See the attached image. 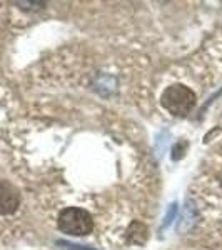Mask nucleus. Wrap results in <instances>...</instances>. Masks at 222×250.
Segmentation results:
<instances>
[{
  "mask_svg": "<svg viewBox=\"0 0 222 250\" xmlns=\"http://www.w3.org/2000/svg\"><path fill=\"white\" fill-rule=\"evenodd\" d=\"M59 229L67 235L72 237H84L94 230V220L92 215L84 208L79 207H67L59 213L57 220Z\"/></svg>",
  "mask_w": 222,
  "mask_h": 250,
  "instance_id": "nucleus-1",
  "label": "nucleus"
},
{
  "mask_svg": "<svg viewBox=\"0 0 222 250\" xmlns=\"http://www.w3.org/2000/svg\"><path fill=\"white\" fill-rule=\"evenodd\" d=\"M197 97L189 87L176 83L164 90L162 97H160V104L165 110H169L176 117H184L192 110L196 105Z\"/></svg>",
  "mask_w": 222,
  "mask_h": 250,
  "instance_id": "nucleus-2",
  "label": "nucleus"
},
{
  "mask_svg": "<svg viewBox=\"0 0 222 250\" xmlns=\"http://www.w3.org/2000/svg\"><path fill=\"white\" fill-rule=\"evenodd\" d=\"M20 205V192L14 184L0 180V215H12Z\"/></svg>",
  "mask_w": 222,
  "mask_h": 250,
  "instance_id": "nucleus-3",
  "label": "nucleus"
},
{
  "mask_svg": "<svg viewBox=\"0 0 222 250\" xmlns=\"http://www.w3.org/2000/svg\"><path fill=\"white\" fill-rule=\"evenodd\" d=\"M149 233H147V227H145L144 224H140V222H132L131 227H129L127 230V239L131 244H137V245H142L145 244V240H147Z\"/></svg>",
  "mask_w": 222,
  "mask_h": 250,
  "instance_id": "nucleus-4",
  "label": "nucleus"
},
{
  "mask_svg": "<svg viewBox=\"0 0 222 250\" xmlns=\"http://www.w3.org/2000/svg\"><path fill=\"white\" fill-rule=\"evenodd\" d=\"M185 148H187V142H177L174 145V148H172V159H174V160L182 159Z\"/></svg>",
  "mask_w": 222,
  "mask_h": 250,
  "instance_id": "nucleus-5",
  "label": "nucleus"
},
{
  "mask_svg": "<svg viewBox=\"0 0 222 250\" xmlns=\"http://www.w3.org/2000/svg\"><path fill=\"white\" fill-rule=\"evenodd\" d=\"M176 212H177V204H172L171 207H169L167 213H165V219H164V224H162V227H167V225L171 224L172 220H174V217H176Z\"/></svg>",
  "mask_w": 222,
  "mask_h": 250,
  "instance_id": "nucleus-6",
  "label": "nucleus"
},
{
  "mask_svg": "<svg viewBox=\"0 0 222 250\" xmlns=\"http://www.w3.org/2000/svg\"><path fill=\"white\" fill-rule=\"evenodd\" d=\"M60 247H64L66 250H94V249H89L84 247V245H77V244H70V242H59Z\"/></svg>",
  "mask_w": 222,
  "mask_h": 250,
  "instance_id": "nucleus-7",
  "label": "nucleus"
}]
</instances>
